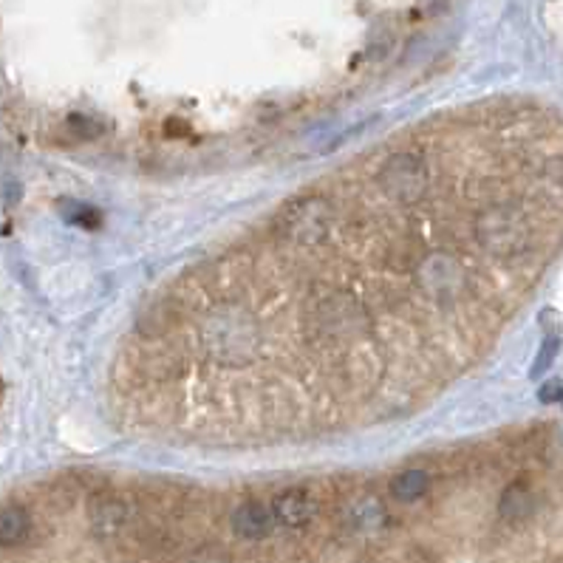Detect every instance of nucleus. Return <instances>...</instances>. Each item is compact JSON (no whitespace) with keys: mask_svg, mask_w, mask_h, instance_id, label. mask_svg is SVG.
Here are the masks:
<instances>
[{"mask_svg":"<svg viewBox=\"0 0 563 563\" xmlns=\"http://www.w3.org/2000/svg\"><path fill=\"white\" fill-rule=\"evenodd\" d=\"M88 518H91V530L103 538H111L122 530V523L128 518V507L113 496H96L88 504Z\"/></svg>","mask_w":563,"mask_h":563,"instance_id":"obj_1","label":"nucleus"},{"mask_svg":"<svg viewBox=\"0 0 563 563\" xmlns=\"http://www.w3.org/2000/svg\"><path fill=\"white\" fill-rule=\"evenodd\" d=\"M272 513H275V518L286 523V527H303V523L315 518V501L300 490H289L275 498Z\"/></svg>","mask_w":563,"mask_h":563,"instance_id":"obj_2","label":"nucleus"},{"mask_svg":"<svg viewBox=\"0 0 563 563\" xmlns=\"http://www.w3.org/2000/svg\"><path fill=\"white\" fill-rule=\"evenodd\" d=\"M272 518H275V513H269L264 504H241V507L232 513V530H236L238 538H264L272 527Z\"/></svg>","mask_w":563,"mask_h":563,"instance_id":"obj_3","label":"nucleus"},{"mask_svg":"<svg viewBox=\"0 0 563 563\" xmlns=\"http://www.w3.org/2000/svg\"><path fill=\"white\" fill-rule=\"evenodd\" d=\"M498 513L501 518H507V521H523V518H530L535 513V496L527 490V484H510L507 490H504L501 501H498Z\"/></svg>","mask_w":563,"mask_h":563,"instance_id":"obj_4","label":"nucleus"},{"mask_svg":"<svg viewBox=\"0 0 563 563\" xmlns=\"http://www.w3.org/2000/svg\"><path fill=\"white\" fill-rule=\"evenodd\" d=\"M29 530L31 521L23 507H17V504L4 507V515H0V541H4V547H14V543L26 541Z\"/></svg>","mask_w":563,"mask_h":563,"instance_id":"obj_5","label":"nucleus"},{"mask_svg":"<svg viewBox=\"0 0 563 563\" xmlns=\"http://www.w3.org/2000/svg\"><path fill=\"white\" fill-rule=\"evenodd\" d=\"M431 487V478L424 470H405L391 478V496L399 501H416Z\"/></svg>","mask_w":563,"mask_h":563,"instance_id":"obj_6","label":"nucleus"},{"mask_svg":"<svg viewBox=\"0 0 563 563\" xmlns=\"http://www.w3.org/2000/svg\"><path fill=\"white\" fill-rule=\"evenodd\" d=\"M63 212L74 224H80V227H96V224H100V212L91 210V207H83V204H66Z\"/></svg>","mask_w":563,"mask_h":563,"instance_id":"obj_7","label":"nucleus"},{"mask_svg":"<svg viewBox=\"0 0 563 563\" xmlns=\"http://www.w3.org/2000/svg\"><path fill=\"white\" fill-rule=\"evenodd\" d=\"M192 563H227V558L219 550H204V552L196 555V560H192Z\"/></svg>","mask_w":563,"mask_h":563,"instance_id":"obj_8","label":"nucleus"},{"mask_svg":"<svg viewBox=\"0 0 563 563\" xmlns=\"http://www.w3.org/2000/svg\"><path fill=\"white\" fill-rule=\"evenodd\" d=\"M541 399H543V402L563 399V388H560L558 382H550V385H547V388H543V391H541Z\"/></svg>","mask_w":563,"mask_h":563,"instance_id":"obj_9","label":"nucleus"},{"mask_svg":"<svg viewBox=\"0 0 563 563\" xmlns=\"http://www.w3.org/2000/svg\"><path fill=\"white\" fill-rule=\"evenodd\" d=\"M167 130H187V125L179 122V120H170V122H167Z\"/></svg>","mask_w":563,"mask_h":563,"instance_id":"obj_10","label":"nucleus"}]
</instances>
